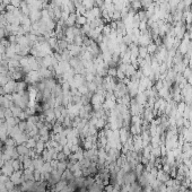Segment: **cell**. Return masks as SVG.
<instances>
[{
    "label": "cell",
    "mask_w": 192,
    "mask_h": 192,
    "mask_svg": "<svg viewBox=\"0 0 192 192\" xmlns=\"http://www.w3.org/2000/svg\"><path fill=\"white\" fill-rule=\"evenodd\" d=\"M7 9L9 10V11H10V10H14V7H11V6H8Z\"/></svg>",
    "instance_id": "obj_2"
},
{
    "label": "cell",
    "mask_w": 192,
    "mask_h": 192,
    "mask_svg": "<svg viewBox=\"0 0 192 192\" xmlns=\"http://www.w3.org/2000/svg\"><path fill=\"white\" fill-rule=\"evenodd\" d=\"M11 2L14 4L15 6H18V4L21 2V0H11Z\"/></svg>",
    "instance_id": "obj_1"
},
{
    "label": "cell",
    "mask_w": 192,
    "mask_h": 192,
    "mask_svg": "<svg viewBox=\"0 0 192 192\" xmlns=\"http://www.w3.org/2000/svg\"><path fill=\"white\" fill-rule=\"evenodd\" d=\"M4 1H5V2H9V0H4Z\"/></svg>",
    "instance_id": "obj_3"
}]
</instances>
